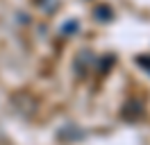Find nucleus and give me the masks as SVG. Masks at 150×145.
Segmentation results:
<instances>
[{
  "mask_svg": "<svg viewBox=\"0 0 150 145\" xmlns=\"http://www.w3.org/2000/svg\"><path fill=\"white\" fill-rule=\"evenodd\" d=\"M137 61H139V66H143L146 70H148V68H150V57H139Z\"/></svg>",
  "mask_w": 150,
  "mask_h": 145,
  "instance_id": "obj_1",
  "label": "nucleus"
}]
</instances>
